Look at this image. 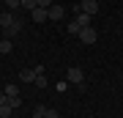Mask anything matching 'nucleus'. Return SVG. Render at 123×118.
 <instances>
[{"label":"nucleus","mask_w":123,"mask_h":118,"mask_svg":"<svg viewBox=\"0 0 123 118\" xmlns=\"http://www.w3.org/2000/svg\"><path fill=\"white\" fill-rule=\"evenodd\" d=\"M19 80H22V83H36V71L33 69H22L19 71Z\"/></svg>","instance_id":"7"},{"label":"nucleus","mask_w":123,"mask_h":118,"mask_svg":"<svg viewBox=\"0 0 123 118\" xmlns=\"http://www.w3.org/2000/svg\"><path fill=\"white\" fill-rule=\"evenodd\" d=\"M47 118H57V110H49L47 107Z\"/></svg>","instance_id":"19"},{"label":"nucleus","mask_w":123,"mask_h":118,"mask_svg":"<svg viewBox=\"0 0 123 118\" xmlns=\"http://www.w3.org/2000/svg\"><path fill=\"white\" fill-rule=\"evenodd\" d=\"M30 17H33L36 22H44V19H49V11H47V8H38V6H36V8L30 11Z\"/></svg>","instance_id":"5"},{"label":"nucleus","mask_w":123,"mask_h":118,"mask_svg":"<svg viewBox=\"0 0 123 118\" xmlns=\"http://www.w3.org/2000/svg\"><path fill=\"white\" fill-rule=\"evenodd\" d=\"M14 49V41L11 39H0V55H8Z\"/></svg>","instance_id":"8"},{"label":"nucleus","mask_w":123,"mask_h":118,"mask_svg":"<svg viewBox=\"0 0 123 118\" xmlns=\"http://www.w3.org/2000/svg\"><path fill=\"white\" fill-rule=\"evenodd\" d=\"M66 80L71 85H77V88H85V71L79 69V66H71V69L66 71Z\"/></svg>","instance_id":"1"},{"label":"nucleus","mask_w":123,"mask_h":118,"mask_svg":"<svg viewBox=\"0 0 123 118\" xmlns=\"http://www.w3.org/2000/svg\"><path fill=\"white\" fill-rule=\"evenodd\" d=\"M77 11L96 17V14H98V0H79V3H77Z\"/></svg>","instance_id":"2"},{"label":"nucleus","mask_w":123,"mask_h":118,"mask_svg":"<svg viewBox=\"0 0 123 118\" xmlns=\"http://www.w3.org/2000/svg\"><path fill=\"white\" fill-rule=\"evenodd\" d=\"M0 104H8V96H6V91H0Z\"/></svg>","instance_id":"18"},{"label":"nucleus","mask_w":123,"mask_h":118,"mask_svg":"<svg viewBox=\"0 0 123 118\" xmlns=\"http://www.w3.org/2000/svg\"><path fill=\"white\" fill-rule=\"evenodd\" d=\"M77 36H79V41H82V44H93V41L98 39V36H96V30H93L90 25H88V28H82V30H79Z\"/></svg>","instance_id":"3"},{"label":"nucleus","mask_w":123,"mask_h":118,"mask_svg":"<svg viewBox=\"0 0 123 118\" xmlns=\"http://www.w3.org/2000/svg\"><path fill=\"white\" fill-rule=\"evenodd\" d=\"M79 30H82V28H79L77 22H68V33H79Z\"/></svg>","instance_id":"17"},{"label":"nucleus","mask_w":123,"mask_h":118,"mask_svg":"<svg viewBox=\"0 0 123 118\" xmlns=\"http://www.w3.org/2000/svg\"><path fill=\"white\" fill-rule=\"evenodd\" d=\"M36 3H38V8H47V11L52 8V0H36Z\"/></svg>","instance_id":"15"},{"label":"nucleus","mask_w":123,"mask_h":118,"mask_svg":"<svg viewBox=\"0 0 123 118\" xmlns=\"http://www.w3.org/2000/svg\"><path fill=\"white\" fill-rule=\"evenodd\" d=\"M63 14H66V11H63V6H52V8H49V19H55V22H57Z\"/></svg>","instance_id":"9"},{"label":"nucleus","mask_w":123,"mask_h":118,"mask_svg":"<svg viewBox=\"0 0 123 118\" xmlns=\"http://www.w3.org/2000/svg\"><path fill=\"white\" fill-rule=\"evenodd\" d=\"M36 6H38V3H36V0H22V8H27V11H33Z\"/></svg>","instance_id":"14"},{"label":"nucleus","mask_w":123,"mask_h":118,"mask_svg":"<svg viewBox=\"0 0 123 118\" xmlns=\"http://www.w3.org/2000/svg\"><path fill=\"white\" fill-rule=\"evenodd\" d=\"M33 118H47V107L38 104V107H36V113H33Z\"/></svg>","instance_id":"12"},{"label":"nucleus","mask_w":123,"mask_h":118,"mask_svg":"<svg viewBox=\"0 0 123 118\" xmlns=\"http://www.w3.org/2000/svg\"><path fill=\"white\" fill-rule=\"evenodd\" d=\"M90 19H93L90 14H82V11H77V19H74V22H77L79 28H88V25H90Z\"/></svg>","instance_id":"6"},{"label":"nucleus","mask_w":123,"mask_h":118,"mask_svg":"<svg viewBox=\"0 0 123 118\" xmlns=\"http://www.w3.org/2000/svg\"><path fill=\"white\" fill-rule=\"evenodd\" d=\"M36 85H38V88H47L49 83H47V77H44V74H36Z\"/></svg>","instance_id":"13"},{"label":"nucleus","mask_w":123,"mask_h":118,"mask_svg":"<svg viewBox=\"0 0 123 118\" xmlns=\"http://www.w3.org/2000/svg\"><path fill=\"white\" fill-rule=\"evenodd\" d=\"M6 3H8V8H14V11H17L19 6H22V0H6Z\"/></svg>","instance_id":"16"},{"label":"nucleus","mask_w":123,"mask_h":118,"mask_svg":"<svg viewBox=\"0 0 123 118\" xmlns=\"http://www.w3.org/2000/svg\"><path fill=\"white\" fill-rule=\"evenodd\" d=\"M11 110H14L11 104H0V118H8V115H11Z\"/></svg>","instance_id":"11"},{"label":"nucleus","mask_w":123,"mask_h":118,"mask_svg":"<svg viewBox=\"0 0 123 118\" xmlns=\"http://www.w3.org/2000/svg\"><path fill=\"white\" fill-rule=\"evenodd\" d=\"M19 30H22V19H17L14 25H8V28H3V39H14Z\"/></svg>","instance_id":"4"},{"label":"nucleus","mask_w":123,"mask_h":118,"mask_svg":"<svg viewBox=\"0 0 123 118\" xmlns=\"http://www.w3.org/2000/svg\"><path fill=\"white\" fill-rule=\"evenodd\" d=\"M3 91H6V96H8V99H14V96H19V88H17V85H6Z\"/></svg>","instance_id":"10"}]
</instances>
